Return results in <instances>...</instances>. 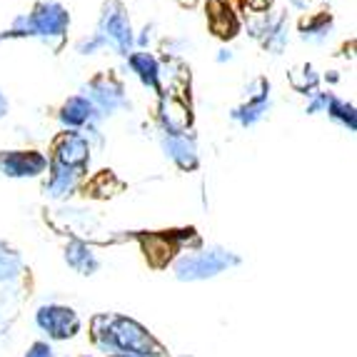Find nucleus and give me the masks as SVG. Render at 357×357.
<instances>
[{
  "label": "nucleus",
  "instance_id": "1",
  "mask_svg": "<svg viewBox=\"0 0 357 357\" xmlns=\"http://www.w3.org/2000/svg\"><path fill=\"white\" fill-rule=\"evenodd\" d=\"M100 36L105 38L113 48H118L120 53L128 55V50H130V43H132L130 20H128L126 8L120 6L118 0H110V3H105V8H102Z\"/></svg>",
  "mask_w": 357,
  "mask_h": 357
},
{
  "label": "nucleus",
  "instance_id": "2",
  "mask_svg": "<svg viewBox=\"0 0 357 357\" xmlns=\"http://www.w3.org/2000/svg\"><path fill=\"white\" fill-rule=\"evenodd\" d=\"M107 335H110V345L130 350L135 355H160L162 352L160 345L132 320H115V328Z\"/></svg>",
  "mask_w": 357,
  "mask_h": 357
},
{
  "label": "nucleus",
  "instance_id": "3",
  "mask_svg": "<svg viewBox=\"0 0 357 357\" xmlns=\"http://www.w3.org/2000/svg\"><path fill=\"white\" fill-rule=\"evenodd\" d=\"M28 18V36H43V38H63L68 23V13L58 3H43L36 8V13L25 15Z\"/></svg>",
  "mask_w": 357,
  "mask_h": 357
},
{
  "label": "nucleus",
  "instance_id": "4",
  "mask_svg": "<svg viewBox=\"0 0 357 357\" xmlns=\"http://www.w3.org/2000/svg\"><path fill=\"white\" fill-rule=\"evenodd\" d=\"M45 158L33 150H15V153H0V173L10 178H25V175H38L45 170Z\"/></svg>",
  "mask_w": 357,
  "mask_h": 357
},
{
  "label": "nucleus",
  "instance_id": "5",
  "mask_svg": "<svg viewBox=\"0 0 357 357\" xmlns=\"http://www.w3.org/2000/svg\"><path fill=\"white\" fill-rule=\"evenodd\" d=\"M230 262H235V260H232L230 255H225V252H203V255L180 262L178 275L183 280H197V278H208V275L220 273Z\"/></svg>",
  "mask_w": 357,
  "mask_h": 357
},
{
  "label": "nucleus",
  "instance_id": "6",
  "mask_svg": "<svg viewBox=\"0 0 357 357\" xmlns=\"http://www.w3.org/2000/svg\"><path fill=\"white\" fill-rule=\"evenodd\" d=\"M38 322H40L43 330H48V333L58 340L75 335L77 325H80L75 312L68 307H43L40 312H38Z\"/></svg>",
  "mask_w": 357,
  "mask_h": 357
},
{
  "label": "nucleus",
  "instance_id": "7",
  "mask_svg": "<svg viewBox=\"0 0 357 357\" xmlns=\"http://www.w3.org/2000/svg\"><path fill=\"white\" fill-rule=\"evenodd\" d=\"M55 155H58L60 165H83L88 160V143L80 135H75V132H63L55 140Z\"/></svg>",
  "mask_w": 357,
  "mask_h": 357
},
{
  "label": "nucleus",
  "instance_id": "8",
  "mask_svg": "<svg viewBox=\"0 0 357 357\" xmlns=\"http://www.w3.org/2000/svg\"><path fill=\"white\" fill-rule=\"evenodd\" d=\"M208 20H210L213 33L215 36H220V38H232L240 28L235 13H232V8L227 6L225 0H210L208 3Z\"/></svg>",
  "mask_w": 357,
  "mask_h": 357
},
{
  "label": "nucleus",
  "instance_id": "9",
  "mask_svg": "<svg viewBox=\"0 0 357 357\" xmlns=\"http://www.w3.org/2000/svg\"><path fill=\"white\" fill-rule=\"evenodd\" d=\"M90 93H93V100H96L102 110H113L115 105L123 102V88H120V83H115L110 75H100L98 80H93Z\"/></svg>",
  "mask_w": 357,
  "mask_h": 357
},
{
  "label": "nucleus",
  "instance_id": "10",
  "mask_svg": "<svg viewBox=\"0 0 357 357\" xmlns=\"http://www.w3.org/2000/svg\"><path fill=\"white\" fill-rule=\"evenodd\" d=\"M90 115H93V105H90L85 98H70V100L63 105V113H60V120L66 123V126H83L88 123Z\"/></svg>",
  "mask_w": 357,
  "mask_h": 357
},
{
  "label": "nucleus",
  "instance_id": "11",
  "mask_svg": "<svg viewBox=\"0 0 357 357\" xmlns=\"http://www.w3.org/2000/svg\"><path fill=\"white\" fill-rule=\"evenodd\" d=\"M130 66L132 70L137 73V77L143 80L150 88H158V77H160V70H158V63H155L153 55L148 53H132L130 55Z\"/></svg>",
  "mask_w": 357,
  "mask_h": 357
},
{
  "label": "nucleus",
  "instance_id": "12",
  "mask_svg": "<svg viewBox=\"0 0 357 357\" xmlns=\"http://www.w3.org/2000/svg\"><path fill=\"white\" fill-rule=\"evenodd\" d=\"M330 25H333V20H330L328 13H320V15H312V18H305L303 23H300V30H303V38L305 40H320V38L328 36Z\"/></svg>",
  "mask_w": 357,
  "mask_h": 357
},
{
  "label": "nucleus",
  "instance_id": "13",
  "mask_svg": "<svg viewBox=\"0 0 357 357\" xmlns=\"http://www.w3.org/2000/svg\"><path fill=\"white\" fill-rule=\"evenodd\" d=\"M165 148H167V153L180 162V167L195 165V150H192V145H188L185 137H170L165 143Z\"/></svg>",
  "mask_w": 357,
  "mask_h": 357
},
{
  "label": "nucleus",
  "instance_id": "14",
  "mask_svg": "<svg viewBox=\"0 0 357 357\" xmlns=\"http://www.w3.org/2000/svg\"><path fill=\"white\" fill-rule=\"evenodd\" d=\"M68 262H70L73 268L80 270L83 275H90L93 270H96V260H93V255L85 250L83 245H77V243H73L70 248H68Z\"/></svg>",
  "mask_w": 357,
  "mask_h": 357
},
{
  "label": "nucleus",
  "instance_id": "15",
  "mask_svg": "<svg viewBox=\"0 0 357 357\" xmlns=\"http://www.w3.org/2000/svg\"><path fill=\"white\" fill-rule=\"evenodd\" d=\"M328 110L333 118L342 120L345 126H350V130H355V110H352V105H345V102L335 100V98H328Z\"/></svg>",
  "mask_w": 357,
  "mask_h": 357
},
{
  "label": "nucleus",
  "instance_id": "16",
  "mask_svg": "<svg viewBox=\"0 0 357 357\" xmlns=\"http://www.w3.org/2000/svg\"><path fill=\"white\" fill-rule=\"evenodd\" d=\"M18 270V257L8 252L6 248H0V278H10Z\"/></svg>",
  "mask_w": 357,
  "mask_h": 357
},
{
  "label": "nucleus",
  "instance_id": "17",
  "mask_svg": "<svg viewBox=\"0 0 357 357\" xmlns=\"http://www.w3.org/2000/svg\"><path fill=\"white\" fill-rule=\"evenodd\" d=\"M245 8H250V10H262V8L268 6V0H243Z\"/></svg>",
  "mask_w": 357,
  "mask_h": 357
},
{
  "label": "nucleus",
  "instance_id": "18",
  "mask_svg": "<svg viewBox=\"0 0 357 357\" xmlns=\"http://www.w3.org/2000/svg\"><path fill=\"white\" fill-rule=\"evenodd\" d=\"M28 357H50V350L45 345H36L28 352Z\"/></svg>",
  "mask_w": 357,
  "mask_h": 357
},
{
  "label": "nucleus",
  "instance_id": "19",
  "mask_svg": "<svg viewBox=\"0 0 357 357\" xmlns=\"http://www.w3.org/2000/svg\"><path fill=\"white\" fill-rule=\"evenodd\" d=\"M6 110H8V102H6V98H3V93H0V118L6 115Z\"/></svg>",
  "mask_w": 357,
  "mask_h": 357
}]
</instances>
